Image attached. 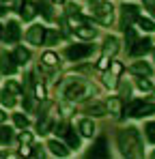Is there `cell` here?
Masks as SVG:
<instances>
[{"mask_svg":"<svg viewBox=\"0 0 155 159\" xmlns=\"http://www.w3.org/2000/svg\"><path fill=\"white\" fill-rule=\"evenodd\" d=\"M13 120H15V125H17V127H22V129L28 125V118H26L24 114H13Z\"/></svg>","mask_w":155,"mask_h":159,"instance_id":"cell-32","label":"cell"},{"mask_svg":"<svg viewBox=\"0 0 155 159\" xmlns=\"http://www.w3.org/2000/svg\"><path fill=\"white\" fill-rule=\"evenodd\" d=\"M119 148L125 157H142V140H140V131L136 127H127L123 131H119Z\"/></svg>","mask_w":155,"mask_h":159,"instance_id":"cell-1","label":"cell"},{"mask_svg":"<svg viewBox=\"0 0 155 159\" xmlns=\"http://www.w3.org/2000/svg\"><path fill=\"white\" fill-rule=\"evenodd\" d=\"M125 30V41H127V50L134 48V43H136V32H134V28H123Z\"/></svg>","mask_w":155,"mask_h":159,"instance_id":"cell-26","label":"cell"},{"mask_svg":"<svg viewBox=\"0 0 155 159\" xmlns=\"http://www.w3.org/2000/svg\"><path fill=\"white\" fill-rule=\"evenodd\" d=\"M108 155H110V153H108V144H106V140H103V138H99V140H97V144H95V146L88 151V157L106 159Z\"/></svg>","mask_w":155,"mask_h":159,"instance_id":"cell-9","label":"cell"},{"mask_svg":"<svg viewBox=\"0 0 155 159\" xmlns=\"http://www.w3.org/2000/svg\"><path fill=\"white\" fill-rule=\"evenodd\" d=\"M2 106H7V107H13V106H15V97H13L9 90H4V93H2Z\"/></svg>","mask_w":155,"mask_h":159,"instance_id":"cell-30","label":"cell"},{"mask_svg":"<svg viewBox=\"0 0 155 159\" xmlns=\"http://www.w3.org/2000/svg\"><path fill=\"white\" fill-rule=\"evenodd\" d=\"M121 110H123V103H121L119 97H112V99L106 103V112H110V114H114V116H119Z\"/></svg>","mask_w":155,"mask_h":159,"instance_id":"cell-18","label":"cell"},{"mask_svg":"<svg viewBox=\"0 0 155 159\" xmlns=\"http://www.w3.org/2000/svg\"><path fill=\"white\" fill-rule=\"evenodd\" d=\"M76 34L80 37V39H84V41H88V39H95L97 37V30L91 26H86V24H82V26L76 28Z\"/></svg>","mask_w":155,"mask_h":159,"instance_id":"cell-15","label":"cell"},{"mask_svg":"<svg viewBox=\"0 0 155 159\" xmlns=\"http://www.w3.org/2000/svg\"><path fill=\"white\" fill-rule=\"evenodd\" d=\"M78 129H80V133H82L84 138H93V133H95V125H93V120L82 118L80 125H78Z\"/></svg>","mask_w":155,"mask_h":159,"instance_id":"cell-16","label":"cell"},{"mask_svg":"<svg viewBox=\"0 0 155 159\" xmlns=\"http://www.w3.org/2000/svg\"><path fill=\"white\" fill-rule=\"evenodd\" d=\"M20 155H30V146L22 144V148H20Z\"/></svg>","mask_w":155,"mask_h":159,"instance_id":"cell-43","label":"cell"},{"mask_svg":"<svg viewBox=\"0 0 155 159\" xmlns=\"http://www.w3.org/2000/svg\"><path fill=\"white\" fill-rule=\"evenodd\" d=\"M52 127H54V120H52L50 116H45L43 120H39V125H37V131L43 135V133H48V131H50Z\"/></svg>","mask_w":155,"mask_h":159,"instance_id":"cell-20","label":"cell"},{"mask_svg":"<svg viewBox=\"0 0 155 159\" xmlns=\"http://www.w3.org/2000/svg\"><path fill=\"white\" fill-rule=\"evenodd\" d=\"M30 155H32V157H43V148L37 144V146H32V148H30Z\"/></svg>","mask_w":155,"mask_h":159,"instance_id":"cell-36","label":"cell"},{"mask_svg":"<svg viewBox=\"0 0 155 159\" xmlns=\"http://www.w3.org/2000/svg\"><path fill=\"white\" fill-rule=\"evenodd\" d=\"M20 140H22V144H28V142H30V133H28V131H22Z\"/></svg>","mask_w":155,"mask_h":159,"instance_id":"cell-41","label":"cell"},{"mask_svg":"<svg viewBox=\"0 0 155 159\" xmlns=\"http://www.w3.org/2000/svg\"><path fill=\"white\" fill-rule=\"evenodd\" d=\"M60 110H63V112H65V114H67V116H69V114H71V112H73V107L69 106V103H63V106H60Z\"/></svg>","mask_w":155,"mask_h":159,"instance_id":"cell-42","label":"cell"},{"mask_svg":"<svg viewBox=\"0 0 155 159\" xmlns=\"http://www.w3.org/2000/svg\"><path fill=\"white\" fill-rule=\"evenodd\" d=\"M24 106H26V110H32V101H30L28 97H26V99H24Z\"/></svg>","mask_w":155,"mask_h":159,"instance_id":"cell-44","label":"cell"},{"mask_svg":"<svg viewBox=\"0 0 155 159\" xmlns=\"http://www.w3.org/2000/svg\"><path fill=\"white\" fill-rule=\"evenodd\" d=\"M0 157H7V153H0Z\"/></svg>","mask_w":155,"mask_h":159,"instance_id":"cell-48","label":"cell"},{"mask_svg":"<svg viewBox=\"0 0 155 159\" xmlns=\"http://www.w3.org/2000/svg\"><path fill=\"white\" fill-rule=\"evenodd\" d=\"M28 60H30V52L24 50V48H17V50H15V62H17V65H24Z\"/></svg>","mask_w":155,"mask_h":159,"instance_id":"cell-22","label":"cell"},{"mask_svg":"<svg viewBox=\"0 0 155 159\" xmlns=\"http://www.w3.org/2000/svg\"><path fill=\"white\" fill-rule=\"evenodd\" d=\"M151 67L147 65V62H134L131 65V73H136V75H151Z\"/></svg>","mask_w":155,"mask_h":159,"instance_id":"cell-19","label":"cell"},{"mask_svg":"<svg viewBox=\"0 0 155 159\" xmlns=\"http://www.w3.org/2000/svg\"><path fill=\"white\" fill-rule=\"evenodd\" d=\"M93 54V45H71L67 50V58L71 60H80V58H86Z\"/></svg>","mask_w":155,"mask_h":159,"instance_id":"cell-6","label":"cell"},{"mask_svg":"<svg viewBox=\"0 0 155 159\" xmlns=\"http://www.w3.org/2000/svg\"><path fill=\"white\" fill-rule=\"evenodd\" d=\"M11 138H13L11 127H0V144H9V142H11Z\"/></svg>","mask_w":155,"mask_h":159,"instance_id":"cell-25","label":"cell"},{"mask_svg":"<svg viewBox=\"0 0 155 159\" xmlns=\"http://www.w3.org/2000/svg\"><path fill=\"white\" fill-rule=\"evenodd\" d=\"M123 28H127L131 24V20L138 17V7L136 4H123Z\"/></svg>","mask_w":155,"mask_h":159,"instance_id":"cell-10","label":"cell"},{"mask_svg":"<svg viewBox=\"0 0 155 159\" xmlns=\"http://www.w3.org/2000/svg\"><path fill=\"white\" fill-rule=\"evenodd\" d=\"M48 148H50L52 155H56V157H67V155H69V148H67L65 144H60L58 140H50V142H48Z\"/></svg>","mask_w":155,"mask_h":159,"instance_id":"cell-12","label":"cell"},{"mask_svg":"<svg viewBox=\"0 0 155 159\" xmlns=\"http://www.w3.org/2000/svg\"><path fill=\"white\" fill-rule=\"evenodd\" d=\"M119 52V39L116 37H108L106 41H103V56H114V54Z\"/></svg>","mask_w":155,"mask_h":159,"instance_id":"cell-13","label":"cell"},{"mask_svg":"<svg viewBox=\"0 0 155 159\" xmlns=\"http://www.w3.org/2000/svg\"><path fill=\"white\" fill-rule=\"evenodd\" d=\"M54 2H63V0H54Z\"/></svg>","mask_w":155,"mask_h":159,"instance_id":"cell-49","label":"cell"},{"mask_svg":"<svg viewBox=\"0 0 155 159\" xmlns=\"http://www.w3.org/2000/svg\"><path fill=\"white\" fill-rule=\"evenodd\" d=\"M69 24H71V26L73 28H78V26H82V24H84V17H82V15H80V13H71V15H69Z\"/></svg>","mask_w":155,"mask_h":159,"instance_id":"cell-29","label":"cell"},{"mask_svg":"<svg viewBox=\"0 0 155 159\" xmlns=\"http://www.w3.org/2000/svg\"><path fill=\"white\" fill-rule=\"evenodd\" d=\"M142 2H144L147 7H155V0H142Z\"/></svg>","mask_w":155,"mask_h":159,"instance_id":"cell-45","label":"cell"},{"mask_svg":"<svg viewBox=\"0 0 155 159\" xmlns=\"http://www.w3.org/2000/svg\"><path fill=\"white\" fill-rule=\"evenodd\" d=\"M17 11H20V15L24 17L26 22L37 15V7H35L32 2H20V4H17Z\"/></svg>","mask_w":155,"mask_h":159,"instance_id":"cell-11","label":"cell"},{"mask_svg":"<svg viewBox=\"0 0 155 159\" xmlns=\"http://www.w3.org/2000/svg\"><path fill=\"white\" fill-rule=\"evenodd\" d=\"M93 11H95V17L101 22L103 26H110L114 22V7H112V2H108V0L97 2Z\"/></svg>","mask_w":155,"mask_h":159,"instance_id":"cell-2","label":"cell"},{"mask_svg":"<svg viewBox=\"0 0 155 159\" xmlns=\"http://www.w3.org/2000/svg\"><path fill=\"white\" fill-rule=\"evenodd\" d=\"M65 138H67V142H69L71 148H78V146H80V138H78V133H73L71 129L65 131Z\"/></svg>","mask_w":155,"mask_h":159,"instance_id":"cell-24","label":"cell"},{"mask_svg":"<svg viewBox=\"0 0 155 159\" xmlns=\"http://www.w3.org/2000/svg\"><path fill=\"white\" fill-rule=\"evenodd\" d=\"M138 88H140V90H142V93H149V90H151V88H153V84H151V82H149V80H144V75H142V78L138 80Z\"/></svg>","mask_w":155,"mask_h":159,"instance_id":"cell-31","label":"cell"},{"mask_svg":"<svg viewBox=\"0 0 155 159\" xmlns=\"http://www.w3.org/2000/svg\"><path fill=\"white\" fill-rule=\"evenodd\" d=\"M54 129H56V133H58V135H65V131H67L69 127H67V123H58Z\"/></svg>","mask_w":155,"mask_h":159,"instance_id":"cell-37","label":"cell"},{"mask_svg":"<svg viewBox=\"0 0 155 159\" xmlns=\"http://www.w3.org/2000/svg\"><path fill=\"white\" fill-rule=\"evenodd\" d=\"M97 67H99L101 71H106V69H108V56H103L101 60H99V65H97Z\"/></svg>","mask_w":155,"mask_h":159,"instance_id":"cell-40","label":"cell"},{"mask_svg":"<svg viewBox=\"0 0 155 159\" xmlns=\"http://www.w3.org/2000/svg\"><path fill=\"white\" fill-rule=\"evenodd\" d=\"M136 22H138V26L142 28L144 32H153V30H155V24L151 22V20H147V17H142V15H138V17H136Z\"/></svg>","mask_w":155,"mask_h":159,"instance_id":"cell-21","label":"cell"},{"mask_svg":"<svg viewBox=\"0 0 155 159\" xmlns=\"http://www.w3.org/2000/svg\"><path fill=\"white\" fill-rule=\"evenodd\" d=\"M88 112H91L93 116H106V107H103V106H91V107H88Z\"/></svg>","mask_w":155,"mask_h":159,"instance_id":"cell-33","label":"cell"},{"mask_svg":"<svg viewBox=\"0 0 155 159\" xmlns=\"http://www.w3.org/2000/svg\"><path fill=\"white\" fill-rule=\"evenodd\" d=\"M121 71H123V65H121V62H112V73H114V75H119Z\"/></svg>","mask_w":155,"mask_h":159,"instance_id":"cell-38","label":"cell"},{"mask_svg":"<svg viewBox=\"0 0 155 159\" xmlns=\"http://www.w3.org/2000/svg\"><path fill=\"white\" fill-rule=\"evenodd\" d=\"M4 90H9L11 95H20V86L15 84V82H7V88Z\"/></svg>","mask_w":155,"mask_h":159,"instance_id":"cell-34","label":"cell"},{"mask_svg":"<svg viewBox=\"0 0 155 159\" xmlns=\"http://www.w3.org/2000/svg\"><path fill=\"white\" fill-rule=\"evenodd\" d=\"M149 50H151V39H142V41H136L129 52L134 54V56H142V54H147Z\"/></svg>","mask_w":155,"mask_h":159,"instance_id":"cell-14","label":"cell"},{"mask_svg":"<svg viewBox=\"0 0 155 159\" xmlns=\"http://www.w3.org/2000/svg\"><path fill=\"white\" fill-rule=\"evenodd\" d=\"M144 135H147V140H149V142H155V120L144 125Z\"/></svg>","mask_w":155,"mask_h":159,"instance_id":"cell-27","label":"cell"},{"mask_svg":"<svg viewBox=\"0 0 155 159\" xmlns=\"http://www.w3.org/2000/svg\"><path fill=\"white\" fill-rule=\"evenodd\" d=\"M129 93H131L129 84H121V95H123V97H129Z\"/></svg>","mask_w":155,"mask_h":159,"instance_id":"cell-39","label":"cell"},{"mask_svg":"<svg viewBox=\"0 0 155 159\" xmlns=\"http://www.w3.org/2000/svg\"><path fill=\"white\" fill-rule=\"evenodd\" d=\"M76 84H71L69 88H67V93H65V97L69 99V101H78V99H84L88 93H91V86L88 84H84V82H80V80H73Z\"/></svg>","mask_w":155,"mask_h":159,"instance_id":"cell-4","label":"cell"},{"mask_svg":"<svg viewBox=\"0 0 155 159\" xmlns=\"http://www.w3.org/2000/svg\"><path fill=\"white\" fill-rule=\"evenodd\" d=\"M58 39H60V34H58L56 28H45L43 30V45H54Z\"/></svg>","mask_w":155,"mask_h":159,"instance_id":"cell-17","label":"cell"},{"mask_svg":"<svg viewBox=\"0 0 155 159\" xmlns=\"http://www.w3.org/2000/svg\"><path fill=\"white\" fill-rule=\"evenodd\" d=\"M103 84H106L108 88H116V86H119L116 75H114V73H106V75H103Z\"/></svg>","mask_w":155,"mask_h":159,"instance_id":"cell-28","label":"cell"},{"mask_svg":"<svg viewBox=\"0 0 155 159\" xmlns=\"http://www.w3.org/2000/svg\"><path fill=\"white\" fill-rule=\"evenodd\" d=\"M35 97L37 99H45V88L41 84H35Z\"/></svg>","mask_w":155,"mask_h":159,"instance_id":"cell-35","label":"cell"},{"mask_svg":"<svg viewBox=\"0 0 155 159\" xmlns=\"http://www.w3.org/2000/svg\"><path fill=\"white\" fill-rule=\"evenodd\" d=\"M4 2H9V0H4Z\"/></svg>","mask_w":155,"mask_h":159,"instance_id":"cell-50","label":"cell"},{"mask_svg":"<svg viewBox=\"0 0 155 159\" xmlns=\"http://www.w3.org/2000/svg\"><path fill=\"white\" fill-rule=\"evenodd\" d=\"M17 39H20V24H17V22H7V26L2 30V41L15 43Z\"/></svg>","mask_w":155,"mask_h":159,"instance_id":"cell-5","label":"cell"},{"mask_svg":"<svg viewBox=\"0 0 155 159\" xmlns=\"http://www.w3.org/2000/svg\"><path fill=\"white\" fill-rule=\"evenodd\" d=\"M41 60H43V65H45V67H56V65H58V56H56L54 52H45Z\"/></svg>","mask_w":155,"mask_h":159,"instance_id":"cell-23","label":"cell"},{"mask_svg":"<svg viewBox=\"0 0 155 159\" xmlns=\"http://www.w3.org/2000/svg\"><path fill=\"white\" fill-rule=\"evenodd\" d=\"M151 13H153V17H155V7H151Z\"/></svg>","mask_w":155,"mask_h":159,"instance_id":"cell-47","label":"cell"},{"mask_svg":"<svg viewBox=\"0 0 155 159\" xmlns=\"http://www.w3.org/2000/svg\"><path fill=\"white\" fill-rule=\"evenodd\" d=\"M43 30H45V28L39 26V24L30 26L28 32H26V41H28L30 45H41V43H43Z\"/></svg>","mask_w":155,"mask_h":159,"instance_id":"cell-7","label":"cell"},{"mask_svg":"<svg viewBox=\"0 0 155 159\" xmlns=\"http://www.w3.org/2000/svg\"><path fill=\"white\" fill-rule=\"evenodd\" d=\"M4 118H7V114H4V112H2V110H0V123H2V120H4Z\"/></svg>","mask_w":155,"mask_h":159,"instance_id":"cell-46","label":"cell"},{"mask_svg":"<svg viewBox=\"0 0 155 159\" xmlns=\"http://www.w3.org/2000/svg\"><path fill=\"white\" fill-rule=\"evenodd\" d=\"M0 69H2V73H7V75L15 73V58H13L11 54L2 52L0 54Z\"/></svg>","mask_w":155,"mask_h":159,"instance_id":"cell-8","label":"cell"},{"mask_svg":"<svg viewBox=\"0 0 155 159\" xmlns=\"http://www.w3.org/2000/svg\"><path fill=\"white\" fill-rule=\"evenodd\" d=\"M155 114V106L153 103H142V101H131L127 106V116L134 118H142V116H151Z\"/></svg>","mask_w":155,"mask_h":159,"instance_id":"cell-3","label":"cell"}]
</instances>
